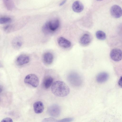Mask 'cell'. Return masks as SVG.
Here are the masks:
<instances>
[{"label":"cell","mask_w":122,"mask_h":122,"mask_svg":"<svg viewBox=\"0 0 122 122\" xmlns=\"http://www.w3.org/2000/svg\"><path fill=\"white\" fill-rule=\"evenodd\" d=\"M33 107L34 112L37 114L42 113L44 109L43 104L40 101H36L34 102Z\"/></svg>","instance_id":"9c48e42d"},{"label":"cell","mask_w":122,"mask_h":122,"mask_svg":"<svg viewBox=\"0 0 122 122\" xmlns=\"http://www.w3.org/2000/svg\"><path fill=\"white\" fill-rule=\"evenodd\" d=\"M74 119L72 118H64L60 120H58V122H71L73 121Z\"/></svg>","instance_id":"ffe728a7"},{"label":"cell","mask_w":122,"mask_h":122,"mask_svg":"<svg viewBox=\"0 0 122 122\" xmlns=\"http://www.w3.org/2000/svg\"><path fill=\"white\" fill-rule=\"evenodd\" d=\"M84 7L83 4L80 1H75L72 5L73 10L76 13L81 12L83 10Z\"/></svg>","instance_id":"8fae6325"},{"label":"cell","mask_w":122,"mask_h":122,"mask_svg":"<svg viewBox=\"0 0 122 122\" xmlns=\"http://www.w3.org/2000/svg\"><path fill=\"white\" fill-rule=\"evenodd\" d=\"M51 91L55 95L63 97L67 96L69 94L70 89L64 82L61 81H57L54 82L52 85Z\"/></svg>","instance_id":"6da1fadb"},{"label":"cell","mask_w":122,"mask_h":122,"mask_svg":"<svg viewBox=\"0 0 122 122\" xmlns=\"http://www.w3.org/2000/svg\"><path fill=\"white\" fill-rule=\"evenodd\" d=\"M110 12L111 15L115 18H119L122 16V9L117 5H114L112 6Z\"/></svg>","instance_id":"8992f818"},{"label":"cell","mask_w":122,"mask_h":122,"mask_svg":"<svg viewBox=\"0 0 122 122\" xmlns=\"http://www.w3.org/2000/svg\"><path fill=\"white\" fill-rule=\"evenodd\" d=\"M96 0L98 1H101L103 0Z\"/></svg>","instance_id":"484cf974"},{"label":"cell","mask_w":122,"mask_h":122,"mask_svg":"<svg viewBox=\"0 0 122 122\" xmlns=\"http://www.w3.org/2000/svg\"><path fill=\"white\" fill-rule=\"evenodd\" d=\"M24 81L25 83L29 84L34 87H37L39 83L38 77L33 74H30L27 75L25 78Z\"/></svg>","instance_id":"277c9868"},{"label":"cell","mask_w":122,"mask_h":122,"mask_svg":"<svg viewBox=\"0 0 122 122\" xmlns=\"http://www.w3.org/2000/svg\"><path fill=\"white\" fill-rule=\"evenodd\" d=\"M13 47L16 49H19L22 45V41L21 38L20 37H15L12 41Z\"/></svg>","instance_id":"2e32d148"},{"label":"cell","mask_w":122,"mask_h":122,"mask_svg":"<svg viewBox=\"0 0 122 122\" xmlns=\"http://www.w3.org/2000/svg\"><path fill=\"white\" fill-rule=\"evenodd\" d=\"M58 44L61 46L65 48H68L71 46V42L64 38L61 37L57 40Z\"/></svg>","instance_id":"30bf717a"},{"label":"cell","mask_w":122,"mask_h":122,"mask_svg":"<svg viewBox=\"0 0 122 122\" xmlns=\"http://www.w3.org/2000/svg\"><path fill=\"white\" fill-rule=\"evenodd\" d=\"M29 57L25 55L22 54L18 56L16 60V62L19 66H22L28 63L29 61Z\"/></svg>","instance_id":"ba28073f"},{"label":"cell","mask_w":122,"mask_h":122,"mask_svg":"<svg viewBox=\"0 0 122 122\" xmlns=\"http://www.w3.org/2000/svg\"><path fill=\"white\" fill-rule=\"evenodd\" d=\"M58 120L52 117L46 118L43 119L42 122H58Z\"/></svg>","instance_id":"d6986e66"},{"label":"cell","mask_w":122,"mask_h":122,"mask_svg":"<svg viewBox=\"0 0 122 122\" xmlns=\"http://www.w3.org/2000/svg\"><path fill=\"white\" fill-rule=\"evenodd\" d=\"M11 21V19L9 17H2L0 19V23L1 24H5L10 22Z\"/></svg>","instance_id":"ac0fdd59"},{"label":"cell","mask_w":122,"mask_h":122,"mask_svg":"<svg viewBox=\"0 0 122 122\" xmlns=\"http://www.w3.org/2000/svg\"><path fill=\"white\" fill-rule=\"evenodd\" d=\"M96 35L97 39L102 40L105 39L106 37L105 33L101 30L97 31L96 33Z\"/></svg>","instance_id":"e0dca14e"},{"label":"cell","mask_w":122,"mask_h":122,"mask_svg":"<svg viewBox=\"0 0 122 122\" xmlns=\"http://www.w3.org/2000/svg\"><path fill=\"white\" fill-rule=\"evenodd\" d=\"M108 78V74L104 72L99 73L96 77L97 82L100 83H102L106 81Z\"/></svg>","instance_id":"4fadbf2b"},{"label":"cell","mask_w":122,"mask_h":122,"mask_svg":"<svg viewBox=\"0 0 122 122\" xmlns=\"http://www.w3.org/2000/svg\"><path fill=\"white\" fill-rule=\"evenodd\" d=\"M13 122L12 119L10 117H6L2 120L1 122Z\"/></svg>","instance_id":"44dd1931"},{"label":"cell","mask_w":122,"mask_h":122,"mask_svg":"<svg viewBox=\"0 0 122 122\" xmlns=\"http://www.w3.org/2000/svg\"><path fill=\"white\" fill-rule=\"evenodd\" d=\"M91 38L90 36L87 34L83 35L81 38L80 42L84 46H86L89 44L91 41Z\"/></svg>","instance_id":"5bb4252c"},{"label":"cell","mask_w":122,"mask_h":122,"mask_svg":"<svg viewBox=\"0 0 122 122\" xmlns=\"http://www.w3.org/2000/svg\"><path fill=\"white\" fill-rule=\"evenodd\" d=\"M11 28V26L9 25H7L5 26L4 28V30L5 31L8 32L10 31Z\"/></svg>","instance_id":"7402d4cb"},{"label":"cell","mask_w":122,"mask_h":122,"mask_svg":"<svg viewBox=\"0 0 122 122\" xmlns=\"http://www.w3.org/2000/svg\"><path fill=\"white\" fill-rule=\"evenodd\" d=\"M53 81V79L51 76H47L44 79L43 82V85L46 89L49 88L51 85Z\"/></svg>","instance_id":"9a60e30c"},{"label":"cell","mask_w":122,"mask_h":122,"mask_svg":"<svg viewBox=\"0 0 122 122\" xmlns=\"http://www.w3.org/2000/svg\"><path fill=\"white\" fill-rule=\"evenodd\" d=\"M67 79L69 83L74 86H79L82 83V79L81 76L75 72H71L69 73L67 76Z\"/></svg>","instance_id":"3957f363"},{"label":"cell","mask_w":122,"mask_h":122,"mask_svg":"<svg viewBox=\"0 0 122 122\" xmlns=\"http://www.w3.org/2000/svg\"><path fill=\"white\" fill-rule=\"evenodd\" d=\"M53 59V54L50 52L45 53L43 56V60L44 63L50 65L52 63Z\"/></svg>","instance_id":"7c38bea8"},{"label":"cell","mask_w":122,"mask_h":122,"mask_svg":"<svg viewBox=\"0 0 122 122\" xmlns=\"http://www.w3.org/2000/svg\"><path fill=\"white\" fill-rule=\"evenodd\" d=\"M110 56L112 59L115 61H120L122 59V51L118 48L113 49L110 53Z\"/></svg>","instance_id":"52a82bcc"},{"label":"cell","mask_w":122,"mask_h":122,"mask_svg":"<svg viewBox=\"0 0 122 122\" xmlns=\"http://www.w3.org/2000/svg\"><path fill=\"white\" fill-rule=\"evenodd\" d=\"M118 84L119 86L122 88V76L119 79L118 82Z\"/></svg>","instance_id":"cb8c5ba5"},{"label":"cell","mask_w":122,"mask_h":122,"mask_svg":"<svg viewBox=\"0 0 122 122\" xmlns=\"http://www.w3.org/2000/svg\"><path fill=\"white\" fill-rule=\"evenodd\" d=\"M66 0H63L61 3L59 5L61 6L64 5L66 2Z\"/></svg>","instance_id":"d4e9b609"},{"label":"cell","mask_w":122,"mask_h":122,"mask_svg":"<svg viewBox=\"0 0 122 122\" xmlns=\"http://www.w3.org/2000/svg\"><path fill=\"white\" fill-rule=\"evenodd\" d=\"M48 111L49 114L51 116L54 117H57L60 115L61 109L59 105L54 104L49 107Z\"/></svg>","instance_id":"5b68a950"},{"label":"cell","mask_w":122,"mask_h":122,"mask_svg":"<svg viewBox=\"0 0 122 122\" xmlns=\"http://www.w3.org/2000/svg\"><path fill=\"white\" fill-rule=\"evenodd\" d=\"M6 5L7 8H10V0H4Z\"/></svg>","instance_id":"603a6c76"},{"label":"cell","mask_w":122,"mask_h":122,"mask_svg":"<svg viewBox=\"0 0 122 122\" xmlns=\"http://www.w3.org/2000/svg\"><path fill=\"white\" fill-rule=\"evenodd\" d=\"M59 25V21L57 19L48 21L43 25L42 28V30L46 34L52 33L58 29Z\"/></svg>","instance_id":"7a4b0ae2"}]
</instances>
